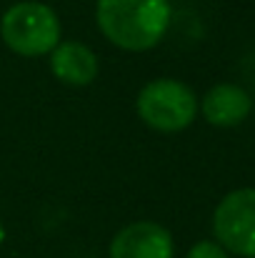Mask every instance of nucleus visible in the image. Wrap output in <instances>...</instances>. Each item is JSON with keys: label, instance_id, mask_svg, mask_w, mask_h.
<instances>
[{"label": "nucleus", "instance_id": "obj_2", "mask_svg": "<svg viewBox=\"0 0 255 258\" xmlns=\"http://www.w3.org/2000/svg\"><path fill=\"white\" fill-rule=\"evenodd\" d=\"M0 35L3 43L18 55H45L60 43V18L43 3H15L0 20Z\"/></svg>", "mask_w": 255, "mask_h": 258}, {"label": "nucleus", "instance_id": "obj_8", "mask_svg": "<svg viewBox=\"0 0 255 258\" xmlns=\"http://www.w3.org/2000/svg\"><path fill=\"white\" fill-rule=\"evenodd\" d=\"M185 258H228V251L218 241H200L188 251Z\"/></svg>", "mask_w": 255, "mask_h": 258}, {"label": "nucleus", "instance_id": "obj_7", "mask_svg": "<svg viewBox=\"0 0 255 258\" xmlns=\"http://www.w3.org/2000/svg\"><path fill=\"white\" fill-rule=\"evenodd\" d=\"M50 71L53 76L73 88L90 86L98 76V55L78 40L58 43L50 53Z\"/></svg>", "mask_w": 255, "mask_h": 258}, {"label": "nucleus", "instance_id": "obj_1", "mask_svg": "<svg viewBox=\"0 0 255 258\" xmlns=\"http://www.w3.org/2000/svg\"><path fill=\"white\" fill-rule=\"evenodd\" d=\"M170 18L168 0H98L95 8L100 33L130 53L155 48L168 33Z\"/></svg>", "mask_w": 255, "mask_h": 258}, {"label": "nucleus", "instance_id": "obj_6", "mask_svg": "<svg viewBox=\"0 0 255 258\" xmlns=\"http://www.w3.org/2000/svg\"><path fill=\"white\" fill-rule=\"evenodd\" d=\"M203 118L215 125V128H235L240 125L250 110H253V98L248 95V90L235 83H218L213 86L203 100L198 103Z\"/></svg>", "mask_w": 255, "mask_h": 258}, {"label": "nucleus", "instance_id": "obj_9", "mask_svg": "<svg viewBox=\"0 0 255 258\" xmlns=\"http://www.w3.org/2000/svg\"><path fill=\"white\" fill-rule=\"evenodd\" d=\"M3 238H5V228H3V221H0V243H3Z\"/></svg>", "mask_w": 255, "mask_h": 258}, {"label": "nucleus", "instance_id": "obj_3", "mask_svg": "<svg viewBox=\"0 0 255 258\" xmlns=\"http://www.w3.org/2000/svg\"><path fill=\"white\" fill-rule=\"evenodd\" d=\"M135 108L148 128L160 133H178L195 120L198 98L185 83L175 78H158L143 86Z\"/></svg>", "mask_w": 255, "mask_h": 258}, {"label": "nucleus", "instance_id": "obj_5", "mask_svg": "<svg viewBox=\"0 0 255 258\" xmlns=\"http://www.w3.org/2000/svg\"><path fill=\"white\" fill-rule=\"evenodd\" d=\"M173 253L170 231L155 221L128 223L110 241V258H173Z\"/></svg>", "mask_w": 255, "mask_h": 258}, {"label": "nucleus", "instance_id": "obj_4", "mask_svg": "<svg viewBox=\"0 0 255 258\" xmlns=\"http://www.w3.org/2000/svg\"><path fill=\"white\" fill-rule=\"evenodd\" d=\"M213 233L228 253L255 258V188L223 196L213 213Z\"/></svg>", "mask_w": 255, "mask_h": 258}]
</instances>
